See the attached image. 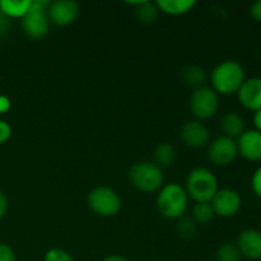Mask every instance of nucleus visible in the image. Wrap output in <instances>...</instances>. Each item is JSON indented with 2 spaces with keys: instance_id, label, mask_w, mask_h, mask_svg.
Wrapping results in <instances>:
<instances>
[{
  "instance_id": "1",
  "label": "nucleus",
  "mask_w": 261,
  "mask_h": 261,
  "mask_svg": "<svg viewBox=\"0 0 261 261\" xmlns=\"http://www.w3.org/2000/svg\"><path fill=\"white\" fill-rule=\"evenodd\" d=\"M245 82V71L241 64L228 60L219 64L212 73V84L216 92L232 94L239 92Z\"/></svg>"
},
{
  "instance_id": "2",
  "label": "nucleus",
  "mask_w": 261,
  "mask_h": 261,
  "mask_svg": "<svg viewBox=\"0 0 261 261\" xmlns=\"http://www.w3.org/2000/svg\"><path fill=\"white\" fill-rule=\"evenodd\" d=\"M186 190L196 203H211L218 191L217 178L208 168L199 167L191 171L186 178Z\"/></svg>"
},
{
  "instance_id": "3",
  "label": "nucleus",
  "mask_w": 261,
  "mask_h": 261,
  "mask_svg": "<svg viewBox=\"0 0 261 261\" xmlns=\"http://www.w3.org/2000/svg\"><path fill=\"white\" fill-rule=\"evenodd\" d=\"M157 208L166 218H180L188 208V194L177 184H170L158 194Z\"/></svg>"
},
{
  "instance_id": "4",
  "label": "nucleus",
  "mask_w": 261,
  "mask_h": 261,
  "mask_svg": "<svg viewBox=\"0 0 261 261\" xmlns=\"http://www.w3.org/2000/svg\"><path fill=\"white\" fill-rule=\"evenodd\" d=\"M129 180L132 185L143 193H153L163 184L162 170L155 163H135L129 171Z\"/></svg>"
},
{
  "instance_id": "5",
  "label": "nucleus",
  "mask_w": 261,
  "mask_h": 261,
  "mask_svg": "<svg viewBox=\"0 0 261 261\" xmlns=\"http://www.w3.org/2000/svg\"><path fill=\"white\" fill-rule=\"evenodd\" d=\"M50 3L47 2H31L27 14L23 17L22 27L24 32L32 38H41L48 31L47 8Z\"/></svg>"
},
{
  "instance_id": "6",
  "label": "nucleus",
  "mask_w": 261,
  "mask_h": 261,
  "mask_svg": "<svg viewBox=\"0 0 261 261\" xmlns=\"http://www.w3.org/2000/svg\"><path fill=\"white\" fill-rule=\"evenodd\" d=\"M88 204L94 213L102 217H112L121 208V200L109 188H96L89 193Z\"/></svg>"
},
{
  "instance_id": "7",
  "label": "nucleus",
  "mask_w": 261,
  "mask_h": 261,
  "mask_svg": "<svg viewBox=\"0 0 261 261\" xmlns=\"http://www.w3.org/2000/svg\"><path fill=\"white\" fill-rule=\"evenodd\" d=\"M190 107L193 114L198 119L206 120L214 116L218 110V96L214 89L208 87L196 88L190 99Z\"/></svg>"
},
{
  "instance_id": "8",
  "label": "nucleus",
  "mask_w": 261,
  "mask_h": 261,
  "mask_svg": "<svg viewBox=\"0 0 261 261\" xmlns=\"http://www.w3.org/2000/svg\"><path fill=\"white\" fill-rule=\"evenodd\" d=\"M239 154L237 143L227 137H219L209 145V160L216 166H227Z\"/></svg>"
},
{
  "instance_id": "9",
  "label": "nucleus",
  "mask_w": 261,
  "mask_h": 261,
  "mask_svg": "<svg viewBox=\"0 0 261 261\" xmlns=\"http://www.w3.org/2000/svg\"><path fill=\"white\" fill-rule=\"evenodd\" d=\"M214 213L221 217H233L241 208V196L232 189L218 190L211 201Z\"/></svg>"
},
{
  "instance_id": "10",
  "label": "nucleus",
  "mask_w": 261,
  "mask_h": 261,
  "mask_svg": "<svg viewBox=\"0 0 261 261\" xmlns=\"http://www.w3.org/2000/svg\"><path fill=\"white\" fill-rule=\"evenodd\" d=\"M47 15L56 25H69L79 15V5L73 0H56L48 4Z\"/></svg>"
},
{
  "instance_id": "11",
  "label": "nucleus",
  "mask_w": 261,
  "mask_h": 261,
  "mask_svg": "<svg viewBox=\"0 0 261 261\" xmlns=\"http://www.w3.org/2000/svg\"><path fill=\"white\" fill-rule=\"evenodd\" d=\"M239 153L247 161H261V133L257 130H245L237 140Z\"/></svg>"
},
{
  "instance_id": "12",
  "label": "nucleus",
  "mask_w": 261,
  "mask_h": 261,
  "mask_svg": "<svg viewBox=\"0 0 261 261\" xmlns=\"http://www.w3.org/2000/svg\"><path fill=\"white\" fill-rule=\"evenodd\" d=\"M237 247L242 257L249 260L261 259V232L257 229H245L240 233Z\"/></svg>"
},
{
  "instance_id": "13",
  "label": "nucleus",
  "mask_w": 261,
  "mask_h": 261,
  "mask_svg": "<svg viewBox=\"0 0 261 261\" xmlns=\"http://www.w3.org/2000/svg\"><path fill=\"white\" fill-rule=\"evenodd\" d=\"M242 106L251 111L261 110V78H251L244 82L237 92Z\"/></svg>"
},
{
  "instance_id": "14",
  "label": "nucleus",
  "mask_w": 261,
  "mask_h": 261,
  "mask_svg": "<svg viewBox=\"0 0 261 261\" xmlns=\"http://www.w3.org/2000/svg\"><path fill=\"white\" fill-rule=\"evenodd\" d=\"M181 138L188 147L203 148L209 143L211 134L201 122L190 121L186 122L181 129Z\"/></svg>"
},
{
  "instance_id": "15",
  "label": "nucleus",
  "mask_w": 261,
  "mask_h": 261,
  "mask_svg": "<svg viewBox=\"0 0 261 261\" xmlns=\"http://www.w3.org/2000/svg\"><path fill=\"white\" fill-rule=\"evenodd\" d=\"M221 127L224 133V137L234 140V138H240L245 133V121L240 115L229 112L222 117Z\"/></svg>"
},
{
  "instance_id": "16",
  "label": "nucleus",
  "mask_w": 261,
  "mask_h": 261,
  "mask_svg": "<svg viewBox=\"0 0 261 261\" xmlns=\"http://www.w3.org/2000/svg\"><path fill=\"white\" fill-rule=\"evenodd\" d=\"M196 3L194 0H158L155 3L158 9L171 15H180L190 12Z\"/></svg>"
},
{
  "instance_id": "17",
  "label": "nucleus",
  "mask_w": 261,
  "mask_h": 261,
  "mask_svg": "<svg viewBox=\"0 0 261 261\" xmlns=\"http://www.w3.org/2000/svg\"><path fill=\"white\" fill-rule=\"evenodd\" d=\"M30 0H22V2H12V0H0V10L7 17H24L30 9Z\"/></svg>"
},
{
  "instance_id": "18",
  "label": "nucleus",
  "mask_w": 261,
  "mask_h": 261,
  "mask_svg": "<svg viewBox=\"0 0 261 261\" xmlns=\"http://www.w3.org/2000/svg\"><path fill=\"white\" fill-rule=\"evenodd\" d=\"M176 153L172 145L162 143L154 150V161L158 167H168L175 162Z\"/></svg>"
},
{
  "instance_id": "19",
  "label": "nucleus",
  "mask_w": 261,
  "mask_h": 261,
  "mask_svg": "<svg viewBox=\"0 0 261 261\" xmlns=\"http://www.w3.org/2000/svg\"><path fill=\"white\" fill-rule=\"evenodd\" d=\"M182 78L189 86L200 88L205 83V71L199 66H186L182 70Z\"/></svg>"
},
{
  "instance_id": "20",
  "label": "nucleus",
  "mask_w": 261,
  "mask_h": 261,
  "mask_svg": "<svg viewBox=\"0 0 261 261\" xmlns=\"http://www.w3.org/2000/svg\"><path fill=\"white\" fill-rule=\"evenodd\" d=\"M137 17L143 23H153L158 17L157 5L149 2H143L137 9Z\"/></svg>"
},
{
  "instance_id": "21",
  "label": "nucleus",
  "mask_w": 261,
  "mask_h": 261,
  "mask_svg": "<svg viewBox=\"0 0 261 261\" xmlns=\"http://www.w3.org/2000/svg\"><path fill=\"white\" fill-rule=\"evenodd\" d=\"M193 214L194 219L201 224L209 223L214 218V216H216L211 203H198L194 206Z\"/></svg>"
},
{
  "instance_id": "22",
  "label": "nucleus",
  "mask_w": 261,
  "mask_h": 261,
  "mask_svg": "<svg viewBox=\"0 0 261 261\" xmlns=\"http://www.w3.org/2000/svg\"><path fill=\"white\" fill-rule=\"evenodd\" d=\"M241 252L233 244L222 245L217 251V261H241Z\"/></svg>"
},
{
  "instance_id": "23",
  "label": "nucleus",
  "mask_w": 261,
  "mask_h": 261,
  "mask_svg": "<svg viewBox=\"0 0 261 261\" xmlns=\"http://www.w3.org/2000/svg\"><path fill=\"white\" fill-rule=\"evenodd\" d=\"M177 231H178V234H180L182 239L191 240L194 239L196 234V226L191 219L184 218L181 219L180 223H178Z\"/></svg>"
},
{
  "instance_id": "24",
  "label": "nucleus",
  "mask_w": 261,
  "mask_h": 261,
  "mask_svg": "<svg viewBox=\"0 0 261 261\" xmlns=\"http://www.w3.org/2000/svg\"><path fill=\"white\" fill-rule=\"evenodd\" d=\"M45 261H74L69 252L60 249H51L45 254Z\"/></svg>"
},
{
  "instance_id": "25",
  "label": "nucleus",
  "mask_w": 261,
  "mask_h": 261,
  "mask_svg": "<svg viewBox=\"0 0 261 261\" xmlns=\"http://www.w3.org/2000/svg\"><path fill=\"white\" fill-rule=\"evenodd\" d=\"M0 261H15V254L12 247L0 244Z\"/></svg>"
},
{
  "instance_id": "26",
  "label": "nucleus",
  "mask_w": 261,
  "mask_h": 261,
  "mask_svg": "<svg viewBox=\"0 0 261 261\" xmlns=\"http://www.w3.org/2000/svg\"><path fill=\"white\" fill-rule=\"evenodd\" d=\"M251 185H252V190H254V193L261 199V166L256 171H255L254 176H252Z\"/></svg>"
},
{
  "instance_id": "27",
  "label": "nucleus",
  "mask_w": 261,
  "mask_h": 261,
  "mask_svg": "<svg viewBox=\"0 0 261 261\" xmlns=\"http://www.w3.org/2000/svg\"><path fill=\"white\" fill-rule=\"evenodd\" d=\"M10 135H12V129H10L9 124L0 120V144L7 142L10 138Z\"/></svg>"
},
{
  "instance_id": "28",
  "label": "nucleus",
  "mask_w": 261,
  "mask_h": 261,
  "mask_svg": "<svg viewBox=\"0 0 261 261\" xmlns=\"http://www.w3.org/2000/svg\"><path fill=\"white\" fill-rule=\"evenodd\" d=\"M250 15L256 22H261V0L255 2L254 4L250 7Z\"/></svg>"
},
{
  "instance_id": "29",
  "label": "nucleus",
  "mask_w": 261,
  "mask_h": 261,
  "mask_svg": "<svg viewBox=\"0 0 261 261\" xmlns=\"http://www.w3.org/2000/svg\"><path fill=\"white\" fill-rule=\"evenodd\" d=\"M8 30H9V19H8L7 15L0 10V37H2L3 35H5V33L8 32Z\"/></svg>"
},
{
  "instance_id": "30",
  "label": "nucleus",
  "mask_w": 261,
  "mask_h": 261,
  "mask_svg": "<svg viewBox=\"0 0 261 261\" xmlns=\"http://www.w3.org/2000/svg\"><path fill=\"white\" fill-rule=\"evenodd\" d=\"M8 211V199L4 194L0 191V219L5 216Z\"/></svg>"
},
{
  "instance_id": "31",
  "label": "nucleus",
  "mask_w": 261,
  "mask_h": 261,
  "mask_svg": "<svg viewBox=\"0 0 261 261\" xmlns=\"http://www.w3.org/2000/svg\"><path fill=\"white\" fill-rule=\"evenodd\" d=\"M9 99H8L7 97L0 96V114H2V112H7L8 110H9Z\"/></svg>"
},
{
  "instance_id": "32",
  "label": "nucleus",
  "mask_w": 261,
  "mask_h": 261,
  "mask_svg": "<svg viewBox=\"0 0 261 261\" xmlns=\"http://www.w3.org/2000/svg\"><path fill=\"white\" fill-rule=\"evenodd\" d=\"M254 125H255V127H256V129H255V130H257V132L261 133V110H259V111L255 112V115H254Z\"/></svg>"
},
{
  "instance_id": "33",
  "label": "nucleus",
  "mask_w": 261,
  "mask_h": 261,
  "mask_svg": "<svg viewBox=\"0 0 261 261\" xmlns=\"http://www.w3.org/2000/svg\"><path fill=\"white\" fill-rule=\"evenodd\" d=\"M102 261H129V260L124 256H120V255H110V256L105 257Z\"/></svg>"
},
{
  "instance_id": "34",
  "label": "nucleus",
  "mask_w": 261,
  "mask_h": 261,
  "mask_svg": "<svg viewBox=\"0 0 261 261\" xmlns=\"http://www.w3.org/2000/svg\"><path fill=\"white\" fill-rule=\"evenodd\" d=\"M208 261H212V260H208Z\"/></svg>"
}]
</instances>
